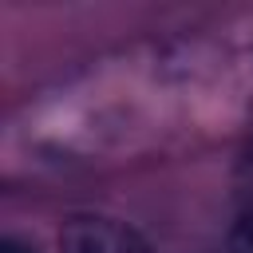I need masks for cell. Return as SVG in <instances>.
I'll return each instance as SVG.
<instances>
[{
    "label": "cell",
    "instance_id": "obj_1",
    "mask_svg": "<svg viewBox=\"0 0 253 253\" xmlns=\"http://www.w3.org/2000/svg\"><path fill=\"white\" fill-rule=\"evenodd\" d=\"M59 253H150V245L115 217H71L59 233Z\"/></svg>",
    "mask_w": 253,
    "mask_h": 253
},
{
    "label": "cell",
    "instance_id": "obj_2",
    "mask_svg": "<svg viewBox=\"0 0 253 253\" xmlns=\"http://www.w3.org/2000/svg\"><path fill=\"white\" fill-rule=\"evenodd\" d=\"M229 253H253V210L233 221V229H229Z\"/></svg>",
    "mask_w": 253,
    "mask_h": 253
},
{
    "label": "cell",
    "instance_id": "obj_3",
    "mask_svg": "<svg viewBox=\"0 0 253 253\" xmlns=\"http://www.w3.org/2000/svg\"><path fill=\"white\" fill-rule=\"evenodd\" d=\"M0 253H36V245L24 241V237H4L0 241Z\"/></svg>",
    "mask_w": 253,
    "mask_h": 253
}]
</instances>
